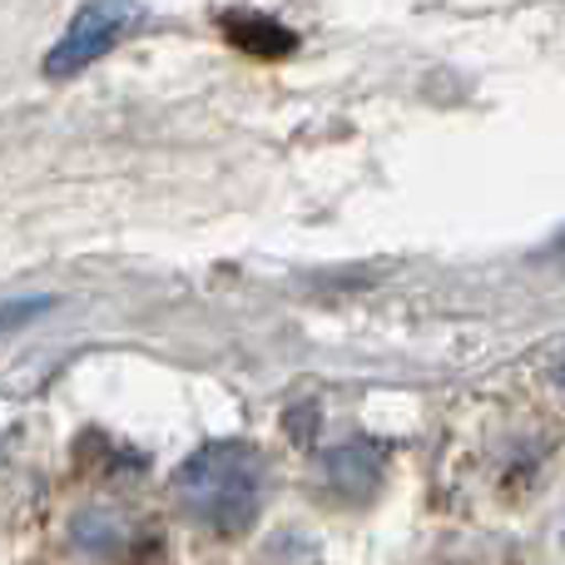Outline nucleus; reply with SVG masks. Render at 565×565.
<instances>
[{"label":"nucleus","mask_w":565,"mask_h":565,"mask_svg":"<svg viewBox=\"0 0 565 565\" xmlns=\"http://www.w3.org/2000/svg\"><path fill=\"white\" fill-rule=\"evenodd\" d=\"M174 497L214 536H244L264 507V461L244 441H209L179 467Z\"/></svg>","instance_id":"nucleus-1"},{"label":"nucleus","mask_w":565,"mask_h":565,"mask_svg":"<svg viewBox=\"0 0 565 565\" xmlns=\"http://www.w3.org/2000/svg\"><path fill=\"white\" fill-rule=\"evenodd\" d=\"M135 15H139L135 6H85L75 15V25L65 30V40L45 55V75L65 79V75H75V70L95 65V60L125 35V25Z\"/></svg>","instance_id":"nucleus-2"},{"label":"nucleus","mask_w":565,"mask_h":565,"mask_svg":"<svg viewBox=\"0 0 565 565\" xmlns=\"http://www.w3.org/2000/svg\"><path fill=\"white\" fill-rule=\"evenodd\" d=\"M228 25V40L244 50H254V55H288L292 50V35L278 25V20H264V15H248V10H238V15H224Z\"/></svg>","instance_id":"nucleus-3"},{"label":"nucleus","mask_w":565,"mask_h":565,"mask_svg":"<svg viewBox=\"0 0 565 565\" xmlns=\"http://www.w3.org/2000/svg\"><path fill=\"white\" fill-rule=\"evenodd\" d=\"M556 254H565V238H561V244H556Z\"/></svg>","instance_id":"nucleus-4"}]
</instances>
